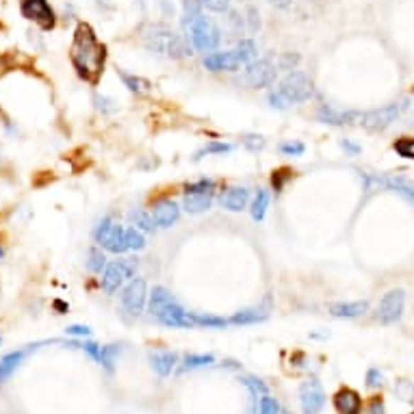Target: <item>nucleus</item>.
<instances>
[{
	"instance_id": "9",
	"label": "nucleus",
	"mask_w": 414,
	"mask_h": 414,
	"mask_svg": "<svg viewBox=\"0 0 414 414\" xmlns=\"http://www.w3.org/2000/svg\"><path fill=\"white\" fill-rule=\"evenodd\" d=\"M20 13L28 22H35L42 30H52L57 26V13L48 0H22Z\"/></svg>"
},
{
	"instance_id": "46",
	"label": "nucleus",
	"mask_w": 414,
	"mask_h": 414,
	"mask_svg": "<svg viewBox=\"0 0 414 414\" xmlns=\"http://www.w3.org/2000/svg\"><path fill=\"white\" fill-rule=\"evenodd\" d=\"M202 5L213 13H225L230 9V0H202Z\"/></svg>"
},
{
	"instance_id": "35",
	"label": "nucleus",
	"mask_w": 414,
	"mask_h": 414,
	"mask_svg": "<svg viewBox=\"0 0 414 414\" xmlns=\"http://www.w3.org/2000/svg\"><path fill=\"white\" fill-rule=\"evenodd\" d=\"M393 150L408 161H414V137H401L393 143Z\"/></svg>"
},
{
	"instance_id": "20",
	"label": "nucleus",
	"mask_w": 414,
	"mask_h": 414,
	"mask_svg": "<svg viewBox=\"0 0 414 414\" xmlns=\"http://www.w3.org/2000/svg\"><path fill=\"white\" fill-rule=\"evenodd\" d=\"M213 200H215V191H208V194H184L182 208L189 215H200V213H206L213 206Z\"/></svg>"
},
{
	"instance_id": "26",
	"label": "nucleus",
	"mask_w": 414,
	"mask_h": 414,
	"mask_svg": "<svg viewBox=\"0 0 414 414\" xmlns=\"http://www.w3.org/2000/svg\"><path fill=\"white\" fill-rule=\"evenodd\" d=\"M128 219H130V223L135 225V228H139L141 233H155V228H159L157 221H155V217H152V213H147V211H143V208L130 211Z\"/></svg>"
},
{
	"instance_id": "51",
	"label": "nucleus",
	"mask_w": 414,
	"mask_h": 414,
	"mask_svg": "<svg viewBox=\"0 0 414 414\" xmlns=\"http://www.w3.org/2000/svg\"><path fill=\"white\" fill-rule=\"evenodd\" d=\"M341 147L345 150L347 155H352V157H358V155L362 152V147H360L358 143H354L352 139H343V141H341Z\"/></svg>"
},
{
	"instance_id": "28",
	"label": "nucleus",
	"mask_w": 414,
	"mask_h": 414,
	"mask_svg": "<svg viewBox=\"0 0 414 414\" xmlns=\"http://www.w3.org/2000/svg\"><path fill=\"white\" fill-rule=\"evenodd\" d=\"M106 265H108V262H106V256H104V250H102V247H91V250L87 252V260H85L87 272L100 276V274L106 269Z\"/></svg>"
},
{
	"instance_id": "42",
	"label": "nucleus",
	"mask_w": 414,
	"mask_h": 414,
	"mask_svg": "<svg viewBox=\"0 0 414 414\" xmlns=\"http://www.w3.org/2000/svg\"><path fill=\"white\" fill-rule=\"evenodd\" d=\"M282 408L276 399H272L269 395H262L260 403H258V414H280Z\"/></svg>"
},
{
	"instance_id": "19",
	"label": "nucleus",
	"mask_w": 414,
	"mask_h": 414,
	"mask_svg": "<svg viewBox=\"0 0 414 414\" xmlns=\"http://www.w3.org/2000/svg\"><path fill=\"white\" fill-rule=\"evenodd\" d=\"M328 310L336 319H358L367 315L369 302H336V304H330Z\"/></svg>"
},
{
	"instance_id": "15",
	"label": "nucleus",
	"mask_w": 414,
	"mask_h": 414,
	"mask_svg": "<svg viewBox=\"0 0 414 414\" xmlns=\"http://www.w3.org/2000/svg\"><path fill=\"white\" fill-rule=\"evenodd\" d=\"M150 213H152V217H155L159 228H172V225L180 217V206L174 200H169V198H161V200H157L152 204Z\"/></svg>"
},
{
	"instance_id": "10",
	"label": "nucleus",
	"mask_w": 414,
	"mask_h": 414,
	"mask_svg": "<svg viewBox=\"0 0 414 414\" xmlns=\"http://www.w3.org/2000/svg\"><path fill=\"white\" fill-rule=\"evenodd\" d=\"M403 308H405V293L401 289H393L380 299L378 310H375V319H378L382 325H393V323L401 321Z\"/></svg>"
},
{
	"instance_id": "34",
	"label": "nucleus",
	"mask_w": 414,
	"mask_h": 414,
	"mask_svg": "<svg viewBox=\"0 0 414 414\" xmlns=\"http://www.w3.org/2000/svg\"><path fill=\"white\" fill-rule=\"evenodd\" d=\"M113 225H116V221H113L111 217H102V219L98 221L96 230H94V241H96L100 247H102L104 241L108 239V235H111V230H113Z\"/></svg>"
},
{
	"instance_id": "36",
	"label": "nucleus",
	"mask_w": 414,
	"mask_h": 414,
	"mask_svg": "<svg viewBox=\"0 0 414 414\" xmlns=\"http://www.w3.org/2000/svg\"><path fill=\"white\" fill-rule=\"evenodd\" d=\"M395 395L403 403H414V382H410V380H397L395 382Z\"/></svg>"
},
{
	"instance_id": "17",
	"label": "nucleus",
	"mask_w": 414,
	"mask_h": 414,
	"mask_svg": "<svg viewBox=\"0 0 414 414\" xmlns=\"http://www.w3.org/2000/svg\"><path fill=\"white\" fill-rule=\"evenodd\" d=\"M37 347H40V345H30L26 349H16V352H11V354L0 358V384H5L11 378V375L20 369V364L26 360V356L30 352H35Z\"/></svg>"
},
{
	"instance_id": "52",
	"label": "nucleus",
	"mask_w": 414,
	"mask_h": 414,
	"mask_svg": "<svg viewBox=\"0 0 414 414\" xmlns=\"http://www.w3.org/2000/svg\"><path fill=\"white\" fill-rule=\"evenodd\" d=\"M65 334L67 336H89L91 334V330L87 328V325H69V328H65Z\"/></svg>"
},
{
	"instance_id": "8",
	"label": "nucleus",
	"mask_w": 414,
	"mask_h": 414,
	"mask_svg": "<svg viewBox=\"0 0 414 414\" xmlns=\"http://www.w3.org/2000/svg\"><path fill=\"white\" fill-rule=\"evenodd\" d=\"M147 284L143 278H133L124 289H122V295H120V304L124 308L126 315L130 317H139L145 306H147Z\"/></svg>"
},
{
	"instance_id": "39",
	"label": "nucleus",
	"mask_w": 414,
	"mask_h": 414,
	"mask_svg": "<svg viewBox=\"0 0 414 414\" xmlns=\"http://www.w3.org/2000/svg\"><path fill=\"white\" fill-rule=\"evenodd\" d=\"M280 152L284 155V157H302L304 152H306V145L302 143V141H295V139H291V141H284V143H280Z\"/></svg>"
},
{
	"instance_id": "33",
	"label": "nucleus",
	"mask_w": 414,
	"mask_h": 414,
	"mask_svg": "<svg viewBox=\"0 0 414 414\" xmlns=\"http://www.w3.org/2000/svg\"><path fill=\"white\" fill-rule=\"evenodd\" d=\"M217 189V182L213 178H200L184 184V194H208Z\"/></svg>"
},
{
	"instance_id": "55",
	"label": "nucleus",
	"mask_w": 414,
	"mask_h": 414,
	"mask_svg": "<svg viewBox=\"0 0 414 414\" xmlns=\"http://www.w3.org/2000/svg\"><path fill=\"white\" fill-rule=\"evenodd\" d=\"M5 256V250H3V243H0V258H3Z\"/></svg>"
},
{
	"instance_id": "48",
	"label": "nucleus",
	"mask_w": 414,
	"mask_h": 414,
	"mask_svg": "<svg viewBox=\"0 0 414 414\" xmlns=\"http://www.w3.org/2000/svg\"><path fill=\"white\" fill-rule=\"evenodd\" d=\"M180 5L184 9V16H196L202 13V0H180Z\"/></svg>"
},
{
	"instance_id": "1",
	"label": "nucleus",
	"mask_w": 414,
	"mask_h": 414,
	"mask_svg": "<svg viewBox=\"0 0 414 414\" xmlns=\"http://www.w3.org/2000/svg\"><path fill=\"white\" fill-rule=\"evenodd\" d=\"M69 61L81 81L89 85L100 83V77L106 65V46L98 40L96 30L87 22H81L77 30H74V40L69 46Z\"/></svg>"
},
{
	"instance_id": "11",
	"label": "nucleus",
	"mask_w": 414,
	"mask_h": 414,
	"mask_svg": "<svg viewBox=\"0 0 414 414\" xmlns=\"http://www.w3.org/2000/svg\"><path fill=\"white\" fill-rule=\"evenodd\" d=\"M317 120L321 124L328 126H338V128H345V126H358L362 122V111L358 108H338L332 104H321L317 111Z\"/></svg>"
},
{
	"instance_id": "14",
	"label": "nucleus",
	"mask_w": 414,
	"mask_h": 414,
	"mask_svg": "<svg viewBox=\"0 0 414 414\" xmlns=\"http://www.w3.org/2000/svg\"><path fill=\"white\" fill-rule=\"evenodd\" d=\"M204 67L208 72H237L239 67H243L239 52L237 50H221V52H211L204 57Z\"/></svg>"
},
{
	"instance_id": "27",
	"label": "nucleus",
	"mask_w": 414,
	"mask_h": 414,
	"mask_svg": "<svg viewBox=\"0 0 414 414\" xmlns=\"http://www.w3.org/2000/svg\"><path fill=\"white\" fill-rule=\"evenodd\" d=\"M267 208H269V191L267 189H258L254 200H252V208H250L252 219L254 221H262V219H265V215H267Z\"/></svg>"
},
{
	"instance_id": "32",
	"label": "nucleus",
	"mask_w": 414,
	"mask_h": 414,
	"mask_svg": "<svg viewBox=\"0 0 414 414\" xmlns=\"http://www.w3.org/2000/svg\"><path fill=\"white\" fill-rule=\"evenodd\" d=\"M191 315H194L196 328H225L228 325V319H223V317H215L206 313H191Z\"/></svg>"
},
{
	"instance_id": "16",
	"label": "nucleus",
	"mask_w": 414,
	"mask_h": 414,
	"mask_svg": "<svg viewBox=\"0 0 414 414\" xmlns=\"http://www.w3.org/2000/svg\"><path fill=\"white\" fill-rule=\"evenodd\" d=\"M221 206L230 213H239L247 206L250 202V189L247 186H241V184H235V186H228V189L221 191V198H219Z\"/></svg>"
},
{
	"instance_id": "40",
	"label": "nucleus",
	"mask_w": 414,
	"mask_h": 414,
	"mask_svg": "<svg viewBox=\"0 0 414 414\" xmlns=\"http://www.w3.org/2000/svg\"><path fill=\"white\" fill-rule=\"evenodd\" d=\"M126 239H128V247L133 252H139L145 247V235L139 228H135V225L133 228H126Z\"/></svg>"
},
{
	"instance_id": "4",
	"label": "nucleus",
	"mask_w": 414,
	"mask_h": 414,
	"mask_svg": "<svg viewBox=\"0 0 414 414\" xmlns=\"http://www.w3.org/2000/svg\"><path fill=\"white\" fill-rule=\"evenodd\" d=\"M182 26L186 28V40H191V46L198 52H213L221 44V30L215 20L206 18L204 13L184 16Z\"/></svg>"
},
{
	"instance_id": "31",
	"label": "nucleus",
	"mask_w": 414,
	"mask_h": 414,
	"mask_svg": "<svg viewBox=\"0 0 414 414\" xmlns=\"http://www.w3.org/2000/svg\"><path fill=\"white\" fill-rule=\"evenodd\" d=\"M235 50L239 52V59H241L243 65H247L254 59H258V48H256L254 40H247V37H243V40L237 42V48Z\"/></svg>"
},
{
	"instance_id": "25",
	"label": "nucleus",
	"mask_w": 414,
	"mask_h": 414,
	"mask_svg": "<svg viewBox=\"0 0 414 414\" xmlns=\"http://www.w3.org/2000/svg\"><path fill=\"white\" fill-rule=\"evenodd\" d=\"M120 79L124 83V87L135 94V96H147L150 91H152V85H150V81L137 77V74H126V72H120Z\"/></svg>"
},
{
	"instance_id": "30",
	"label": "nucleus",
	"mask_w": 414,
	"mask_h": 414,
	"mask_svg": "<svg viewBox=\"0 0 414 414\" xmlns=\"http://www.w3.org/2000/svg\"><path fill=\"white\" fill-rule=\"evenodd\" d=\"M215 364V356L213 354H189L184 356L182 360V371H196V369H202V367H211Z\"/></svg>"
},
{
	"instance_id": "3",
	"label": "nucleus",
	"mask_w": 414,
	"mask_h": 414,
	"mask_svg": "<svg viewBox=\"0 0 414 414\" xmlns=\"http://www.w3.org/2000/svg\"><path fill=\"white\" fill-rule=\"evenodd\" d=\"M315 96V81L302 69H293L278 83L276 89L269 91L267 102L272 108L284 111L295 104H304Z\"/></svg>"
},
{
	"instance_id": "56",
	"label": "nucleus",
	"mask_w": 414,
	"mask_h": 414,
	"mask_svg": "<svg viewBox=\"0 0 414 414\" xmlns=\"http://www.w3.org/2000/svg\"><path fill=\"white\" fill-rule=\"evenodd\" d=\"M0 341H3V338H0Z\"/></svg>"
},
{
	"instance_id": "2",
	"label": "nucleus",
	"mask_w": 414,
	"mask_h": 414,
	"mask_svg": "<svg viewBox=\"0 0 414 414\" xmlns=\"http://www.w3.org/2000/svg\"><path fill=\"white\" fill-rule=\"evenodd\" d=\"M139 42L152 55H161L167 59H186L191 57L194 46L184 35L176 33L172 26L161 22H147L139 28Z\"/></svg>"
},
{
	"instance_id": "6",
	"label": "nucleus",
	"mask_w": 414,
	"mask_h": 414,
	"mask_svg": "<svg viewBox=\"0 0 414 414\" xmlns=\"http://www.w3.org/2000/svg\"><path fill=\"white\" fill-rule=\"evenodd\" d=\"M137 267H139V260L133 258V256H120L118 260H111L106 265V269L102 272V278H100L102 291L106 295L118 293L122 284H126L135 278Z\"/></svg>"
},
{
	"instance_id": "43",
	"label": "nucleus",
	"mask_w": 414,
	"mask_h": 414,
	"mask_svg": "<svg viewBox=\"0 0 414 414\" xmlns=\"http://www.w3.org/2000/svg\"><path fill=\"white\" fill-rule=\"evenodd\" d=\"M291 178H293V172H291V169H278V172H274V176H272V186H274V191L280 194V191L284 189V184H286Z\"/></svg>"
},
{
	"instance_id": "37",
	"label": "nucleus",
	"mask_w": 414,
	"mask_h": 414,
	"mask_svg": "<svg viewBox=\"0 0 414 414\" xmlns=\"http://www.w3.org/2000/svg\"><path fill=\"white\" fill-rule=\"evenodd\" d=\"M120 345H106L102 347V354H100V367H104L106 371H113V364H116V358L120 356Z\"/></svg>"
},
{
	"instance_id": "38",
	"label": "nucleus",
	"mask_w": 414,
	"mask_h": 414,
	"mask_svg": "<svg viewBox=\"0 0 414 414\" xmlns=\"http://www.w3.org/2000/svg\"><path fill=\"white\" fill-rule=\"evenodd\" d=\"M274 61H276L278 69L293 72V69H297V65H299V55H297V52H282V55H278Z\"/></svg>"
},
{
	"instance_id": "7",
	"label": "nucleus",
	"mask_w": 414,
	"mask_h": 414,
	"mask_svg": "<svg viewBox=\"0 0 414 414\" xmlns=\"http://www.w3.org/2000/svg\"><path fill=\"white\" fill-rule=\"evenodd\" d=\"M278 65L272 57L265 59H254L252 63L245 65L243 74H241V83L252 87V89H265L272 87L278 79Z\"/></svg>"
},
{
	"instance_id": "45",
	"label": "nucleus",
	"mask_w": 414,
	"mask_h": 414,
	"mask_svg": "<svg viewBox=\"0 0 414 414\" xmlns=\"http://www.w3.org/2000/svg\"><path fill=\"white\" fill-rule=\"evenodd\" d=\"M367 386H369V388H382V386H384V373H382L380 369L371 367V369L367 371Z\"/></svg>"
},
{
	"instance_id": "12",
	"label": "nucleus",
	"mask_w": 414,
	"mask_h": 414,
	"mask_svg": "<svg viewBox=\"0 0 414 414\" xmlns=\"http://www.w3.org/2000/svg\"><path fill=\"white\" fill-rule=\"evenodd\" d=\"M152 319H157L161 325L165 328H196L194 323V315L189 310H184L176 299H172V302H167Z\"/></svg>"
},
{
	"instance_id": "13",
	"label": "nucleus",
	"mask_w": 414,
	"mask_h": 414,
	"mask_svg": "<svg viewBox=\"0 0 414 414\" xmlns=\"http://www.w3.org/2000/svg\"><path fill=\"white\" fill-rule=\"evenodd\" d=\"M299 403H302L304 414H321L325 405V393H323V386L315 378L306 380L299 386Z\"/></svg>"
},
{
	"instance_id": "53",
	"label": "nucleus",
	"mask_w": 414,
	"mask_h": 414,
	"mask_svg": "<svg viewBox=\"0 0 414 414\" xmlns=\"http://www.w3.org/2000/svg\"><path fill=\"white\" fill-rule=\"evenodd\" d=\"M52 306L59 310V315H63V313H67V310H69V306H67V304H63V302H59V299H57V302H55Z\"/></svg>"
},
{
	"instance_id": "29",
	"label": "nucleus",
	"mask_w": 414,
	"mask_h": 414,
	"mask_svg": "<svg viewBox=\"0 0 414 414\" xmlns=\"http://www.w3.org/2000/svg\"><path fill=\"white\" fill-rule=\"evenodd\" d=\"M233 150H235L233 143H225V141H211V143H206L204 147L198 150L196 157H194V161H200V159L211 157V155H230Z\"/></svg>"
},
{
	"instance_id": "41",
	"label": "nucleus",
	"mask_w": 414,
	"mask_h": 414,
	"mask_svg": "<svg viewBox=\"0 0 414 414\" xmlns=\"http://www.w3.org/2000/svg\"><path fill=\"white\" fill-rule=\"evenodd\" d=\"M241 141H243V145L250 150V152H258V150H262V147H265V143H267L262 135H252V133L243 135Z\"/></svg>"
},
{
	"instance_id": "21",
	"label": "nucleus",
	"mask_w": 414,
	"mask_h": 414,
	"mask_svg": "<svg viewBox=\"0 0 414 414\" xmlns=\"http://www.w3.org/2000/svg\"><path fill=\"white\" fill-rule=\"evenodd\" d=\"M176 364H178V354H174V352H152L150 354V367H152L155 373L161 375V378L172 375Z\"/></svg>"
},
{
	"instance_id": "50",
	"label": "nucleus",
	"mask_w": 414,
	"mask_h": 414,
	"mask_svg": "<svg viewBox=\"0 0 414 414\" xmlns=\"http://www.w3.org/2000/svg\"><path fill=\"white\" fill-rule=\"evenodd\" d=\"M247 28L252 33H256L260 28V16H258V9L256 7H250L247 9Z\"/></svg>"
},
{
	"instance_id": "49",
	"label": "nucleus",
	"mask_w": 414,
	"mask_h": 414,
	"mask_svg": "<svg viewBox=\"0 0 414 414\" xmlns=\"http://www.w3.org/2000/svg\"><path fill=\"white\" fill-rule=\"evenodd\" d=\"M364 414H386V408H384V401L380 397H373L367 408H364Z\"/></svg>"
},
{
	"instance_id": "22",
	"label": "nucleus",
	"mask_w": 414,
	"mask_h": 414,
	"mask_svg": "<svg viewBox=\"0 0 414 414\" xmlns=\"http://www.w3.org/2000/svg\"><path fill=\"white\" fill-rule=\"evenodd\" d=\"M102 250H106L111 254H118V256L126 254L130 250L128 247V239H126V225H120V223L113 225V230H111L108 239L104 241Z\"/></svg>"
},
{
	"instance_id": "5",
	"label": "nucleus",
	"mask_w": 414,
	"mask_h": 414,
	"mask_svg": "<svg viewBox=\"0 0 414 414\" xmlns=\"http://www.w3.org/2000/svg\"><path fill=\"white\" fill-rule=\"evenodd\" d=\"M412 106V98H399V100H393L380 108H371V111H362V122H360V128L369 130V133H380V130H386L388 126H393L397 120H401L405 113L410 111Z\"/></svg>"
},
{
	"instance_id": "54",
	"label": "nucleus",
	"mask_w": 414,
	"mask_h": 414,
	"mask_svg": "<svg viewBox=\"0 0 414 414\" xmlns=\"http://www.w3.org/2000/svg\"><path fill=\"white\" fill-rule=\"evenodd\" d=\"M272 3H274L276 7L284 9V7H289V5H291V0H272Z\"/></svg>"
},
{
	"instance_id": "24",
	"label": "nucleus",
	"mask_w": 414,
	"mask_h": 414,
	"mask_svg": "<svg viewBox=\"0 0 414 414\" xmlns=\"http://www.w3.org/2000/svg\"><path fill=\"white\" fill-rule=\"evenodd\" d=\"M172 293L165 289V286H155L152 291H150V295H147V313H150V317H155L167 302H172Z\"/></svg>"
},
{
	"instance_id": "18",
	"label": "nucleus",
	"mask_w": 414,
	"mask_h": 414,
	"mask_svg": "<svg viewBox=\"0 0 414 414\" xmlns=\"http://www.w3.org/2000/svg\"><path fill=\"white\" fill-rule=\"evenodd\" d=\"M334 408L338 414H360L362 412V399L352 388H341L334 395Z\"/></svg>"
},
{
	"instance_id": "23",
	"label": "nucleus",
	"mask_w": 414,
	"mask_h": 414,
	"mask_svg": "<svg viewBox=\"0 0 414 414\" xmlns=\"http://www.w3.org/2000/svg\"><path fill=\"white\" fill-rule=\"evenodd\" d=\"M267 317H269V313L265 310V308H243V310H239V313H235L230 319H228V323L230 325H254V323H262V321H267Z\"/></svg>"
},
{
	"instance_id": "47",
	"label": "nucleus",
	"mask_w": 414,
	"mask_h": 414,
	"mask_svg": "<svg viewBox=\"0 0 414 414\" xmlns=\"http://www.w3.org/2000/svg\"><path fill=\"white\" fill-rule=\"evenodd\" d=\"M241 384H243V386L254 388V391H256V393H260V395H267V386L262 384V380L254 378V375H243V378H241Z\"/></svg>"
},
{
	"instance_id": "44",
	"label": "nucleus",
	"mask_w": 414,
	"mask_h": 414,
	"mask_svg": "<svg viewBox=\"0 0 414 414\" xmlns=\"http://www.w3.org/2000/svg\"><path fill=\"white\" fill-rule=\"evenodd\" d=\"M94 104H96V108H98L100 113H116V111H118L116 100H111V98H106V96H100V94L94 96Z\"/></svg>"
}]
</instances>
